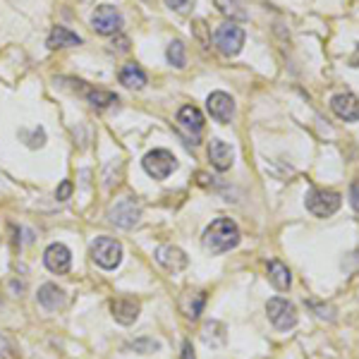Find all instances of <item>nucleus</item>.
Returning <instances> with one entry per match:
<instances>
[{"mask_svg": "<svg viewBox=\"0 0 359 359\" xmlns=\"http://www.w3.org/2000/svg\"><path fill=\"white\" fill-rule=\"evenodd\" d=\"M201 245L211 254H225V252L235 249L240 245V227L232 218H216L204 230Z\"/></svg>", "mask_w": 359, "mask_h": 359, "instance_id": "obj_1", "label": "nucleus"}, {"mask_svg": "<svg viewBox=\"0 0 359 359\" xmlns=\"http://www.w3.org/2000/svg\"><path fill=\"white\" fill-rule=\"evenodd\" d=\"M91 259H94L96 266H101L105 271L118 269L120 261H123V245L118 240H113V237H96L91 242Z\"/></svg>", "mask_w": 359, "mask_h": 359, "instance_id": "obj_2", "label": "nucleus"}, {"mask_svg": "<svg viewBox=\"0 0 359 359\" xmlns=\"http://www.w3.org/2000/svg\"><path fill=\"white\" fill-rule=\"evenodd\" d=\"M141 165H144V170H146L149 178L165 180V178H170L175 170H178V158H175L168 149H154V151H149V154L144 156Z\"/></svg>", "mask_w": 359, "mask_h": 359, "instance_id": "obj_3", "label": "nucleus"}, {"mask_svg": "<svg viewBox=\"0 0 359 359\" xmlns=\"http://www.w3.org/2000/svg\"><path fill=\"white\" fill-rule=\"evenodd\" d=\"M342 204V196L333 189H311L305 199V206L309 209V214H314L316 218H328L333 216Z\"/></svg>", "mask_w": 359, "mask_h": 359, "instance_id": "obj_4", "label": "nucleus"}, {"mask_svg": "<svg viewBox=\"0 0 359 359\" xmlns=\"http://www.w3.org/2000/svg\"><path fill=\"white\" fill-rule=\"evenodd\" d=\"M245 39H247L245 29H242L240 24H235V22L220 24V27L216 29V34H214L216 45H218V50L223 55H227V58H232V55L240 53L242 45H245Z\"/></svg>", "mask_w": 359, "mask_h": 359, "instance_id": "obj_5", "label": "nucleus"}, {"mask_svg": "<svg viewBox=\"0 0 359 359\" xmlns=\"http://www.w3.org/2000/svg\"><path fill=\"white\" fill-rule=\"evenodd\" d=\"M266 314H269V321L278 331H290V328L297 326V309L292 302L283 300V297H273L266 305Z\"/></svg>", "mask_w": 359, "mask_h": 359, "instance_id": "obj_6", "label": "nucleus"}, {"mask_svg": "<svg viewBox=\"0 0 359 359\" xmlns=\"http://www.w3.org/2000/svg\"><path fill=\"white\" fill-rule=\"evenodd\" d=\"M139 218H141V206H139V201L132 199V196L120 199L118 204L110 206V211H108V220L113 225L123 227V230H130V227L139 225Z\"/></svg>", "mask_w": 359, "mask_h": 359, "instance_id": "obj_7", "label": "nucleus"}, {"mask_svg": "<svg viewBox=\"0 0 359 359\" xmlns=\"http://www.w3.org/2000/svg\"><path fill=\"white\" fill-rule=\"evenodd\" d=\"M91 27L103 37H113L123 29V14L113 5H99L91 14Z\"/></svg>", "mask_w": 359, "mask_h": 359, "instance_id": "obj_8", "label": "nucleus"}, {"mask_svg": "<svg viewBox=\"0 0 359 359\" xmlns=\"http://www.w3.org/2000/svg\"><path fill=\"white\" fill-rule=\"evenodd\" d=\"M43 264L50 273L63 276V273H68L70 266H72V252H70L63 242H53V245L43 252Z\"/></svg>", "mask_w": 359, "mask_h": 359, "instance_id": "obj_9", "label": "nucleus"}, {"mask_svg": "<svg viewBox=\"0 0 359 359\" xmlns=\"http://www.w3.org/2000/svg\"><path fill=\"white\" fill-rule=\"evenodd\" d=\"M206 108H209L211 118H214L216 123H230L232 115H235V101H232V96L225 94V91H214V94H209V99H206Z\"/></svg>", "mask_w": 359, "mask_h": 359, "instance_id": "obj_10", "label": "nucleus"}, {"mask_svg": "<svg viewBox=\"0 0 359 359\" xmlns=\"http://www.w3.org/2000/svg\"><path fill=\"white\" fill-rule=\"evenodd\" d=\"M156 261H158L161 266H163L165 271L170 273H180L187 269V264H189V259H187V254L180 249V247L175 245H163L156 249Z\"/></svg>", "mask_w": 359, "mask_h": 359, "instance_id": "obj_11", "label": "nucleus"}, {"mask_svg": "<svg viewBox=\"0 0 359 359\" xmlns=\"http://www.w3.org/2000/svg\"><path fill=\"white\" fill-rule=\"evenodd\" d=\"M139 302L132 300V297H118V300L110 302V314H113L115 321L120 326H132V323L139 318Z\"/></svg>", "mask_w": 359, "mask_h": 359, "instance_id": "obj_12", "label": "nucleus"}, {"mask_svg": "<svg viewBox=\"0 0 359 359\" xmlns=\"http://www.w3.org/2000/svg\"><path fill=\"white\" fill-rule=\"evenodd\" d=\"M331 108H333V113H336L340 120H345V123H357L359 120V101L355 94H350V91L333 96Z\"/></svg>", "mask_w": 359, "mask_h": 359, "instance_id": "obj_13", "label": "nucleus"}, {"mask_svg": "<svg viewBox=\"0 0 359 359\" xmlns=\"http://www.w3.org/2000/svg\"><path fill=\"white\" fill-rule=\"evenodd\" d=\"M209 161L216 170H227L235 161V151L223 139H211L209 141Z\"/></svg>", "mask_w": 359, "mask_h": 359, "instance_id": "obj_14", "label": "nucleus"}, {"mask_svg": "<svg viewBox=\"0 0 359 359\" xmlns=\"http://www.w3.org/2000/svg\"><path fill=\"white\" fill-rule=\"evenodd\" d=\"M39 305L43 307V309L48 311H55V309H63L65 307V290L63 287H58L55 283H45V285L39 287V295H37Z\"/></svg>", "mask_w": 359, "mask_h": 359, "instance_id": "obj_15", "label": "nucleus"}, {"mask_svg": "<svg viewBox=\"0 0 359 359\" xmlns=\"http://www.w3.org/2000/svg\"><path fill=\"white\" fill-rule=\"evenodd\" d=\"M266 271H269V283L278 292H285L287 287L292 285V273L283 261H276V259L269 261V264H266Z\"/></svg>", "mask_w": 359, "mask_h": 359, "instance_id": "obj_16", "label": "nucleus"}, {"mask_svg": "<svg viewBox=\"0 0 359 359\" xmlns=\"http://www.w3.org/2000/svg\"><path fill=\"white\" fill-rule=\"evenodd\" d=\"M178 123L185 130H189V132L199 134L204 130V115H201V110L196 105H182L178 113Z\"/></svg>", "mask_w": 359, "mask_h": 359, "instance_id": "obj_17", "label": "nucleus"}, {"mask_svg": "<svg viewBox=\"0 0 359 359\" xmlns=\"http://www.w3.org/2000/svg\"><path fill=\"white\" fill-rule=\"evenodd\" d=\"M82 37H77L74 32H70L68 27H53L48 34V48H70V45H79Z\"/></svg>", "mask_w": 359, "mask_h": 359, "instance_id": "obj_18", "label": "nucleus"}, {"mask_svg": "<svg viewBox=\"0 0 359 359\" xmlns=\"http://www.w3.org/2000/svg\"><path fill=\"white\" fill-rule=\"evenodd\" d=\"M120 84L127 89H144L146 87V72L136 63H127L120 70Z\"/></svg>", "mask_w": 359, "mask_h": 359, "instance_id": "obj_19", "label": "nucleus"}, {"mask_svg": "<svg viewBox=\"0 0 359 359\" xmlns=\"http://www.w3.org/2000/svg\"><path fill=\"white\" fill-rule=\"evenodd\" d=\"M87 101L94 105V108H108V105L118 103V96H115L113 91H105V89H89Z\"/></svg>", "mask_w": 359, "mask_h": 359, "instance_id": "obj_20", "label": "nucleus"}, {"mask_svg": "<svg viewBox=\"0 0 359 359\" xmlns=\"http://www.w3.org/2000/svg\"><path fill=\"white\" fill-rule=\"evenodd\" d=\"M165 58H168V63L173 65V68L182 70L187 63V50H185V43L180 41V39H175V41H170L168 50H165Z\"/></svg>", "mask_w": 359, "mask_h": 359, "instance_id": "obj_21", "label": "nucleus"}, {"mask_svg": "<svg viewBox=\"0 0 359 359\" xmlns=\"http://www.w3.org/2000/svg\"><path fill=\"white\" fill-rule=\"evenodd\" d=\"M216 8H218L220 14L232 19H247V12L242 10V3L240 0H216Z\"/></svg>", "mask_w": 359, "mask_h": 359, "instance_id": "obj_22", "label": "nucleus"}, {"mask_svg": "<svg viewBox=\"0 0 359 359\" xmlns=\"http://www.w3.org/2000/svg\"><path fill=\"white\" fill-rule=\"evenodd\" d=\"M130 350L139 352V355H151L154 350H161V342L154 340V338H141V340H134L130 345Z\"/></svg>", "mask_w": 359, "mask_h": 359, "instance_id": "obj_23", "label": "nucleus"}, {"mask_svg": "<svg viewBox=\"0 0 359 359\" xmlns=\"http://www.w3.org/2000/svg\"><path fill=\"white\" fill-rule=\"evenodd\" d=\"M0 359H17V347L3 333H0Z\"/></svg>", "mask_w": 359, "mask_h": 359, "instance_id": "obj_24", "label": "nucleus"}, {"mask_svg": "<svg viewBox=\"0 0 359 359\" xmlns=\"http://www.w3.org/2000/svg\"><path fill=\"white\" fill-rule=\"evenodd\" d=\"M204 302H206V292H196L194 295V302L189 305V311H187V316L192 318V321H196L201 314V309H204Z\"/></svg>", "mask_w": 359, "mask_h": 359, "instance_id": "obj_25", "label": "nucleus"}, {"mask_svg": "<svg viewBox=\"0 0 359 359\" xmlns=\"http://www.w3.org/2000/svg\"><path fill=\"white\" fill-rule=\"evenodd\" d=\"M72 189H74V185L70 180H63L58 185V189H55V196H58V201H68L70 196H72Z\"/></svg>", "mask_w": 359, "mask_h": 359, "instance_id": "obj_26", "label": "nucleus"}, {"mask_svg": "<svg viewBox=\"0 0 359 359\" xmlns=\"http://www.w3.org/2000/svg\"><path fill=\"white\" fill-rule=\"evenodd\" d=\"M43 141H45V132L41 127H34L32 136L27 139V146H32V149H39V146H43Z\"/></svg>", "mask_w": 359, "mask_h": 359, "instance_id": "obj_27", "label": "nucleus"}, {"mask_svg": "<svg viewBox=\"0 0 359 359\" xmlns=\"http://www.w3.org/2000/svg\"><path fill=\"white\" fill-rule=\"evenodd\" d=\"M168 8H173L175 12H187L189 8H194V0H165Z\"/></svg>", "mask_w": 359, "mask_h": 359, "instance_id": "obj_28", "label": "nucleus"}, {"mask_svg": "<svg viewBox=\"0 0 359 359\" xmlns=\"http://www.w3.org/2000/svg\"><path fill=\"white\" fill-rule=\"evenodd\" d=\"M182 359H196L194 347H192L189 340H185V345H182Z\"/></svg>", "mask_w": 359, "mask_h": 359, "instance_id": "obj_29", "label": "nucleus"}, {"mask_svg": "<svg viewBox=\"0 0 359 359\" xmlns=\"http://www.w3.org/2000/svg\"><path fill=\"white\" fill-rule=\"evenodd\" d=\"M352 65H355V68H359V45H357V53L352 55Z\"/></svg>", "mask_w": 359, "mask_h": 359, "instance_id": "obj_30", "label": "nucleus"}]
</instances>
